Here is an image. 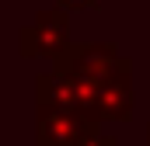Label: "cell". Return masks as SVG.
<instances>
[{
    "label": "cell",
    "instance_id": "6da1fadb",
    "mask_svg": "<svg viewBox=\"0 0 150 146\" xmlns=\"http://www.w3.org/2000/svg\"><path fill=\"white\" fill-rule=\"evenodd\" d=\"M52 70L74 77L84 98L91 101V94H98L101 87H108L122 77H133V59L122 56L115 42H84V45H67V52L52 59Z\"/></svg>",
    "mask_w": 150,
    "mask_h": 146
},
{
    "label": "cell",
    "instance_id": "7a4b0ae2",
    "mask_svg": "<svg viewBox=\"0 0 150 146\" xmlns=\"http://www.w3.org/2000/svg\"><path fill=\"white\" fill-rule=\"evenodd\" d=\"M67 45H70V11L63 4L38 11L32 25L18 28V56L21 59H56L67 52Z\"/></svg>",
    "mask_w": 150,
    "mask_h": 146
},
{
    "label": "cell",
    "instance_id": "3957f363",
    "mask_svg": "<svg viewBox=\"0 0 150 146\" xmlns=\"http://www.w3.org/2000/svg\"><path fill=\"white\" fill-rule=\"evenodd\" d=\"M101 122L87 111H63V108H35V146H77L98 136Z\"/></svg>",
    "mask_w": 150,
    "mask_h": 146
},
{
    "label": "cell",
    "instance_id": "277c9868",
    "mask_svg": "<svg viewBox=\"0 0 150 146\" xmlns=\"http://www.w3.org/2000/svg\"><path fill=\"white\" fill-rule=\"evenodd\" d=\"M35 108H63V111H87V98L74 77L52 70L35 80ZM91 115V111H87ZM94 118V115H91Z\"/></svg>",
    "mask_w": 150,
    "mask_h": 146
},
{
    "label": "cell",
    "instance_id": "5b68a950",
    "mask_svg": "<svg viewBox=\"0 0 150 146\" xmlns=\"http://www.w3.org/2000/svg\"><path fill=\"white\" fill-rule=\"evenodd\" d=\"M67 11H87V7H98L101 0H59Z\"/></svg>",
    "mask_w": 150,
    "mask_h": 146
},
{
    "label": "cell",
    "instance_id": "8992f818",
    "mask_svg": "<svg viewBox=\"0 0 150 146\" xmlns=\"http://www.w3.org/2000/svg\"><path fill=\"white\" fill-rule=\"evenodd\" d=\"M77 146H119L112 139V136H101V132H98V136H91V139H84V143H77Z\"/></svg>",
    "mask_w": 150,
    "mask_h": 146
},
{
    "label": "cell",
    "instance_id": "52a82bcc",
    "mask_svg": "<svg viewBox=\"0 0 150 146\" xmlns=\"http://www.w3.org/2000/svg\"><path fill=\"white\" fill-rule=\"evenodd\" d=\"M147 146H150V125H147Z\"/></svg>",
    "mask_w": 150,
    "mask_h": 146
}]
</instances>
